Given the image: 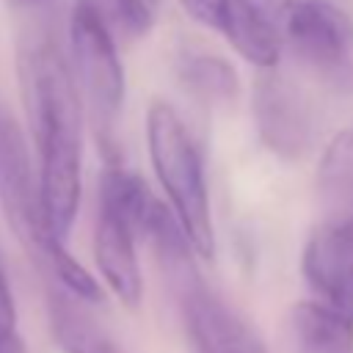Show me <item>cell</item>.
<instances>
[{
  "label": "cell",
  "mask_w": 353,
  "mask_h": 353,
  "mask_svg": "<svg viewBox=\"0 0 353 353\" xmlns=\"http://www.w3.org/2000/svg\"><path fill=\"white\" fill-rule=\"evenodd\" d=\"M28 119L39 146V196L50 234L63 243L80 204V102L61 50L39 36L19 52Z\"/></svg>",
  "instance_id": "1"
},
{
  "label": "cell",
  "mask_w": 353,
  "mask_h": 353,
  "mask_svg": "<svg viewBox=\"0 0 353 353\" xmlns=\"http://www.w3.org/2000/svg\"><path fill=\"white\" fill-rule=\"evenodd\" d=\"M146 141H149L152 168L168 193L171 210H174L190 248L199 256L212 259L215 256V232H212V215H210L201 157H199L182 119L174 113L171 105H165V102L149 105Z\"/></svg>",
  "instance_id": "2"
},
{
  "label": "cell",
  "mask_w": 353,
  "mask_h": 353,
  "mask_svg": "<svg viewBox=\"0 0 353 353\" xmlns=\"http://www.w3.org/2000/svg\"><path fill=\"white\" fill-rule=\"evenodd\" d=\"M0 207L19 243L39 262V268H44L52 248L63 243H58L44 223L39 176H33L25 138L14 116H8L3 108H0Z\"/></svg>",
  "instance_id": "3"
},
{
  "label": "cell",
  "mask_w": 353,
  "mask_h": 353,
  "mask_svg": "<svg viewBox=\"0 0 353 353\" xmlns=\"http://www.w3.org/2000/svg\"><path fill=\"white\" fill-rule=\"evenodd\" d=\"M279 36L325 80L336 85L353 80V22L334 3L290 0Z\"/></svg>",
  "instance_id": "4"
},
{
  "label": "cell",
  "mask_w": 353,
  "mask_h": 353,
  "mask_svg": "<svg viewBox=\"0 0 353 353\" xmlns=\"http://www.w3.org/2000/svg\"><path fill=\"white\" fill-rule=\"evenodd\" d=\"M69 36H72V52H74V63H77L85 97L91 102L97 124L108 135L124 99V72L116 55L113 36L97 17L91 0L74 3Z\"/></svg>",
  "instance_id": "5"
},
{
  "label": "cell",
  "mask_w": 353,
  "mask_h": 353,
  "mask_svg": "<svg viewBox=\"0 0 353 353\" xmlns=\"http://www.w3.org/2000/svg\"><path fill=\"white\" fill-rule=\"evenodd\" d=\"M201 25L215 28L226 41L256 66H273L281 52L279 22L290 0H179Z\"/></svg>",
  "instance_id": "6"
},
{
  "label": "cell",
  "mask_w": 353,
  "mask_h": 353,
  "mask_svg": "<svg viewBox=\"0 0 353 353\" xmlns=\"http://www.w3.org/2000/svg\"><path fill=\"white\" fill-rule=\"evenodd\" d=\"M303 276L317 298L353 317V207L328 210L303 248Z\"/></svg>",
  "instance_id": "7"
},
{
  "label": "cell",
  "mask_w": 353,
  "mask_h": 353,
  "mask_svg": "<svg viewBox=\"0 0 353 353\" xmlns=\"http://www.w3.org/2000/svg\"><path fill=\"white\" fill-rule=\"evenodd\" d=\"M176 287L193 353H268L245 317L210 292L196 273Z\"/></svg>",
  "instance_id": "8"
},
{
  "label": "cell",
  "mask_w": 353,
  "mask_h": 353,
  "mask_svg": "<svg viewBox=\"0 0 353 353\" xmlns=\"http://www.w3.org/2000/svg\"><path fill=\"white\" fill-rule=\"evenodd\" d=\"M254 116L262 141L281 157H298L306 152L312 138L309 110L298 88L273 74L262 77L254 91Z\"/></svg>",
  "instance_id": "9"
},
{
  "label": "cell",
  "mask_w": 353,
  "mask_h": 353,
  "mask_svg": "<svg viewBox=\"0 0 353 353\" xmlns=\"http://www.w3.org/2000/svg\"><path fill=\"white\" fill-rule=\"evenodd\" d=\"M94 256L113 295L124 306L135 309L143 295V279H141V268L135 256V237L121 221H116L108 212L97 215Z\"/></svg>",
  "instance_id": "10"
},
{
  "label": "cell",
  "mask_w": 353,
  "mask_h": 353,
  "mask_svg": "<svg viewBox=\"0 0 353 353\" xmlns=\"http://www.w3.org/2000/svg\"><path fill=\"white\" fill-rule=\"evenodd\" d=\"M290 331L303 353H353V317L323 301L295 303Z\"/></svg>",
  "instance_id": "11"
},
{
  "label": "cell",
  "mask_w": 353,
  "mask_h": 353,
  "mask_svg": "<svg viewBox=\"0 0 353 353\" xmlns=\"http://www.w3.org/2000/svg\"><path fill=\"white\" fill-rule=\"evenodd\" d=\"M160 204L163 201L154 199L149 185L121 165H110L99 179V212L121 221L132 237L143 234Z\"/></svg>",
  "instance_id": "12"
},
{
  "label": "cell",
  "mask_w": 353,
  "mask_h": 353,
  "mask_svg": "<svg viewBox=\"0 0 353 353\" xmlns=\"http://www.w3.org/2000/svg\"><path fill=\"white\" fill-rule=\"evenodd\" d=\"M50 328L63 353H121L113 339L63 295H50Z\"/></svg>",
  "instance_id": "13"
},
{
  "label": "cell",
  "mask_w": 353,
  "mask_h": 353,
  "mask_svg": "<svg viewBox=\"0 0 353 353\" xmlns=\"http://www.w3.org/2000/svg\"><path fill=\"white\" fill-rule=\"evenodd\" d=\"M179 77L201 99H229L237 91L232 63L207 52H185L179 61Z\"/></svg>",
  "instance_id": "14"
},
{
  "label": "cell",
  "mask_w": 353,
  "mask_h": 353,
  "mask_svg": "<svg viewBox=\"0 0 353 353\" xmlns=\"http://www.w3.org/2000/svg\"><path fill=\"white\" fill-rule=\"evenodd\" d=\"M91 6L110 36L141 39L152 30L154 8H149L141 0H91Z\"/></svg>",
  "instance_id": "15"
},
{
  "label": "cell",
  "mask_w": 353,
  "mask_h": 353,
  "mask_svg": "<svg viewBox=\"0 0 353 353\" xmlns=\"http://www.w3.org/2000/svg\"><path fill=\"white\" fill-rule=\"evenodd\" d=\"M14 320H17L14 298H11V290L0 273V328H14Z\"/></svg>",
  "instance_id": "16"
},
{
  "label": "cell",
  "mask_w": 353,
  "mask_h": 353,
  "mask_svg": "<svg viewBox=\"0 0 353 353\" xmlns=\"http://www.w3.org/2000/svg\"><path fill=\"white\" fill-rule=\"evenodd\" d=\"M0 353H28L22 336L14 328H0Z\"/></svg>",
  "instance_id": "17"
},
{
  "label": "cell",
  "mask_w": 353,
  "mask_h": 353,
  "mask_svg": "<svg viewBox=\"0 0 353 353\" xmlns=\"http://www.w3.org/2000/svg\"><path fill=\"white\" fill-rule=\"evenodd\" d=\"M141 3H146L149 8H154V6H157V0H141Z\"/></svg>",
  "instance_id": "18"
},
{
  "label": "cell",
  "mask_w": 353,
  "mask_h": 353,
  "mask_svg": "<svg viewBox=\"0 0 353 353\" xmlns=\"http://www.w3.org/2000/svg\"><path fill=\"white\" fill-rule=\"evenodd\" d=\"M17 3H28V0H17Z\"/></svg>",
  "instance_id": "19"
}]
</instances>
